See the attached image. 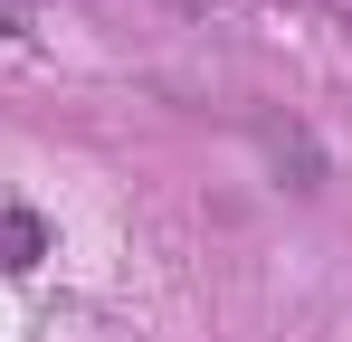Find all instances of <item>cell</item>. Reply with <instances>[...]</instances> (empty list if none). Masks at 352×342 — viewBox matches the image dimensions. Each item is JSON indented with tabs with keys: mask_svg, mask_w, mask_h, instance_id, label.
Instances as JSON below:
<instances>
[{
	"mask_svg": "<svg viewBox=\"0 0 352 342\" xmlns=\"http://www.w3.org/2000/svg\"><path fill=\"white\" fill-rule=\"evenodd\" d=\"M48 257V228H38V209H0V276H29Z\"/></svg>",
	"mask_w": 352,
	"mask_h": 342,
	"instance_id": "1",
	"label": "cell"
}]
</instances>
